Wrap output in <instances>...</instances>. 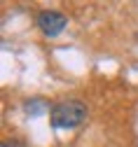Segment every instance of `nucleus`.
<instances>
[{
    "label": "nucleus",
    "instance_id": "f257e3e1",
    "mask_svg": "<svg viewBox=\"0 0 138 147\" xmlns=\"http://www.w3.org/2000/svg\"><path fill=\"white\" fill-rule=\"evenodd\" d=\"M87 117V105L82 100H63L52 107V124L56 128H75Z\"/></svg>",
    "mask_w": 138,
    "mask_h": 147
},
{
    "label": "nucleus",
    "instance_id": "f03ea898",
    "mask_svg": "<svg viewBox=\"0 0 138 147\" xmlns=\"http://www.w3.org/2000/svg\"><path fill=\"white\" fill-rule=\"evenodd\" d=\"M66 24H68L66 14L58 12V9H45V12H40V16H37V26H40V30L45 35H49V38L58 35L66 28Z\"/></svg>",
    "mask_w": 138,
    "mask_h": 147
}]
</instances>
